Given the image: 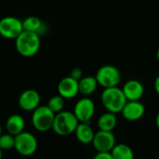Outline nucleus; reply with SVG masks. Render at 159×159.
<instances>
[{"mask_svg": "<svg viewBox=\"0 0 159 159\" xmlns=\"http://www.w3.org/2000/svg\"><path fill=\"white\" fill-rule=\"evenodd\" d=\"M40 36L38 33L24 30L15 39V48L18 53L24 57L36 55L40 49Z\"/></svg>", "mask_w": 159, "mask_h": 159, "instance_id": "f257e3e1", "label": "nucleus"}, {"mask_svg": "<svg viewBox=\"0 0 159 159\" xmlns=\"http://www.w3.org/2000/svg\"><path fill=\"white\" fill-rule=\"evenodd\" d=\"M127 99L123 92V89L118 86L104 88L101 94V103L107 111L119 113L126 104Z\"/></svg>", "mask_w": 159, "mask_h": 159, "instance_id": "f03ea898", "label": "nucleus"}, {"mask_svg": "<svg viewBox=\"0 0 159 159\" xmlns=\"http://www.w3.org/2000/svg\"><path fill=\"white\" fill-rule=\"evenodd\" d=\"M80 124L74 112L62 111L55 114L52 130L59 136H68L75 133V130Z\"/></svg>", "mask_w": 159, "mask_h": 159, "instance_id": "7ed1b4c3", "label": "nucleus"}, {"mask_svg": "<svg viewBox=\"0 0 159 159\" xmlns=\"http://www.w3.org/2000/svg\"><path fill=\"white\" fill-rule=\"evenodd\" d=\"M54 117L55 113L47 105H42L33 111L31 121L36 130L39 132H46L52 129Z\"/></svg>", "mask_w": 159, "mask_h": 159, "instance_id": "20e7f679", "label": "nucleus"}, {"mask_svg": "<svg viewBox=\"0 0 159 159\" xmlns=\"http://www.w3.org/2000/svg\"><path fill=\"white\" fill-rule=\"evenodd\" d=\"M38 139L30 132L23 131L19 135L15 136L14 149L23 156H31L38 150Z\"/></svg>", "mask_w": 159, "mask_h": 159, "instance_id": "39448f33", "label": "nucleus"}, {"mask_svg": "<svg viewBox=\"0 0 159 159\" xmlns=\"http://www.w3.org/2000/svg\"><path fill=\"white\" fill-rule=\"evenodd\" d=\"M96 78L98 84L104 88L115 87L121 82V72L114 66L105 65L98 68Z\"/></svg>", "mask_w": 159, "mask_h": 159, "instance_id": "423d86ee", "label": "nucleus"}, {"mask_svg": "<svg viewBox=\"0 0 159 159\" xmlns=\"http://www.w3.org/2000/svg\"><path fill=\"white\" fill-rule=\"evenodd\" d=\"M24 31L23 21L14 16H6L0 20V36L7 39H16Z\"/></svg>", "mask_w": 159, "mask_h": 159, "instance_id": "0eeeda50", "label": "nucleus"}, {"mask_svg": "<svg viewBox=\"0 0 159 159\" xmlns=\"http://www.w3.org/2000/svg\"><path fill=\"white\" fill-rule=\"evenodd\" d=\"M95 111V103L91 98L87 97L79 99L73 110V112L80 123H89L93 118Z\"/></svg>", "mask_w": 159, "mask_h": 159, "instance_id": "6e6552de", "label": "nucleus"}, {"mask_svg": "<svg viewBox=\"0 0 159 159\" xmlns=\"http://www.w3.org/2000/svg\"><path fill=\"white\" fill-rule=\"evenodd\" d=\"M92 144L97 152H111L116 145V139L112 131L98 130L95 134Z\"/></svg>", "mask_w": 159, "mask_h": 159, "instance_id": "1a4fd4ad", "label": "nucleus"}, {"mask_svg": "<svg viewBox=\"0 0 159 159\" xmlns=\"http://www.w3.org/2000/svg\"><path fill=\"white\" fill-rule=\"evenodd\" d=\"M19 107L25 111H33L40 106V95L35 89L25 90L18 98Z\"/></svg>", "mask_w": 159, "mask_h": 159, "instance_id": "9d476101", "label": "nucleus"}, {"mask_svg": "<svg viewBox=\"0 0 159 159\" xmlns=\"http://www.w3.org/2000/svg\"><path fill=\"white\" fill-rule=\"evenodd\" d=\"M58 94L65 99L74 98L79 93V81L72 78L71 76L63 78L57 86Z\"/></svg>", "mask_w": 159, "mask_h": 159, "instance_id": "9b49d317", "label": "nucleus"}, {"mask_svg": "<svg viewBox=\"0 0 159 159\" xmlns=\"http://www.w3.org/2000/svg\"><path fill=\"white\" fill-rule=\"evenodd\" d=\"M121 113L125 120L135 122L143 117L145 113V107L139 100H127Z\"/></svg>", "mask_w": 159, "mask_h": 159, "instance_id": "f8f14e48", "label": "nucleus"}, {"mask_svg": "<svg viewBox=\"0 0 159 159\" xmlns=\"http://www.w3.org/2000/svg\"><path fill=\"white\" fill-rule=\"evenodd\" d=\"M122 89L126 99L130 101L139 100L144 94L143 84L137 80H130L126 82Z\"/></svg>", "mask_w": 159, "mask_h": 159, "instance_id": "ddd939ff", "label": "nucleus"}, {"mask_svg": "<svg viewBox=\"0 0 159 159\" xmlns=\"http://www.w3.org/2000/svg\"><path fill=\"white\" fill-rule=\"evenodd\" d=\"M95 132L89 123H80L75 130L77 139L83 144H90L93 142Z\"/></svg>", "mask_w": 159, "mask_h": 159, "instance_id": "4468645a", "label": "nucleus"}, {"mask_svg": "<svg viewBox=\"0 0 159 159\" xmlns=\"http://www.w3.org/2000/svg\"><path fill=\"white\" fill-rule=\"evenodd\" d=\"M25 119L20 114L11 115L6 122V128L8 133L11 134L14 137L25 131Z\"/></svg>", "mask_w": 159, "mask_h": 159, "instance_id": "2eb2a0df", "label": "nucleus"}, {"mask_svg": "<svg viewBox=\"0 0 159 159\" xmlns=\"http://www.w3.org/2000/svg\"><path fill=\"white\" fill-rule=\"evenodd\" d=\"M98 85V83L96 77H91V76L83 77L79 81L80 94H82L85 97H88L95 93Z\"/></svg>", "mask_w": 159, "mask_h": 159, "instance_id": "dca6fc26", "label": "nucleus"}, {"mask_svg": "<svg viewBox=\"0 0 159 159\" xmlns=\"http://www.w3.org/2000/svg\"><path fill=\"white\" fill-rule=\"evenodd\" d=\"M117 125L116 113L107 111L101 114L98 120V130L104 131H113Z\"/></svg>", "mask_w": 159, "mask_h": 159, "instance_id": "f3484780", "label": "nucleus"}, {"mask_svg": "<svg viewBox=\"0 0 159 159\" xmlns=\"http://www.w3.org/2000/svg\"><path fill=\"white\" fill-rule=\"evenodd\" d=\"M111 152L113 159H135L133 150L125 143H116Z\"/></svg>", "mask_w": 159, "mask_h": 159, "instance_id": "a211bd4d", "label": "nucleus"}, {"mask_svg": "<svg viewBox=\"0 0 159 159\" xmlns=\"http://www.w3.org/2000/svg\"><path fill=\"white\" fill-rule=\"evenodd\" d=\"M23 26H24V30L38 33L39 36L42 30H44L45 28L43 22L37 16H29L25 18L23 21Z\"/></svg>", "mask_w": 159, "mask_h": 159, "instance_id": "6ab92c4d", "label": "nucleus"}, {"mask_svg": "<svg viewBox=\"0 0 159 159\" xmlns=\"http://www.w3.org/2000/svg\"><path fill=\"white\" fill-rule=\"evenodd\" d=\"M47 106L56 114L62 111H64V107H65V98L63 97H61L59 94L56 96L52 97L49 101Z\"/></svg>", "mask_w": 159, "mask_h": 159, "instance_id": "aec40b11", "label": "nucleus"}, {"mask_svg": "<svg viewBox=\"0 0 159 159\" xmlns=\"http://www.w3.org/2000/svg\"><path fill=\"white\" fill-rule=\"evenodd\" d=\"M15 137L10 133L1 134L0 136V149L2 151H8L14 148Z\"/></svg>", "mask_w": 159, "mask_h": 159, "instance_id": "412c9836", "label": "nucleus"}, {"mask_svg": "<svg viewBox=\"0 0 159 159\" xmlns=\"http://www.w3.org/2000/svg\"><path fill=\"white\" fill-rule=\"evenodd\" d=\"M83 74H84V72H83L81 67H75L70 72V76L72 78H74L75 80H77V81H80V80H81L84 77Z\"/></svg>", "mask_w": 159, "mask_h": 159, "instance_id": "4be33fe9", "label": "nucleus"}, {"mask_svg": "<svg viewBox=\"0 0 159 159\" xmlns=\"http://www.w3.org/2000/svg\"><path fill=\"white\" fill-rule=\"evenodd\" d=\"M94 159H113L111 152H98Z\"/></svg>", "mask_w": 159, "mask_h": 159, "instance_id": "5701e85b", "label": "nucleus"}, {"mask_svg": "<svg viewBox=\"0 0 159 159\" xmlns=\"http://www.w3.org/2000/svg\"><path fill=\"white\" fill-rule=\"evenodd\" d=\"M153 87H154V91H155L156 94L159 96V75H158V76L155 78V80H154Z\"/></svg>", "mask_w": 159, "mask_h": 159, "instance_id": "b1692460", "label": "nucleus"}, {"mask_svg": "<svg viewBox=\"0 0 159 159\" xmlns=\"http://www.w3.org/2000/svg\"><path fill=\"white\" fill-rule=\"evenodd\" d=\"M155 125H156L157 128L159 129V112L157 113V115L155 117Z\"/></svg>", "mask_w": 159, "mask_h": 159, "instance_id": "393cba45", "label": "nucleus"}, {"mask_svg": "<svg viewBox=\"0 0 159 159\" xmlns=\"http://www.w3.org/2000/svg\"><path fill=\"white\" fill-rule=\"evenodd\" d=\"M156 58H157V60H158V62H159V48H158V50H157V52H156Z\"/></svg>", "mask_w": 159, "mask_h": 159, "instance_id": "a878e982", "label": "nucleus"}, {"mask_svg": "<svg viewBox=\"0 0 159 159\" xmlns=\"http://www.w3.org/2000/svg\"><path fill=\"white\" fill-rule=\"evenodd\" d=\"M0 159H2V150L0 149Z\"/></svg>", "mask_w": 159, "mask_h": 159, "instance_id": "bb28decb", "label": "nucleus"}, {"mask_svg": "<svg viewBox=\"0 0 159 159\" xmlns=\"http://www.w3.org/2000/svg\"><path fill=\"white\" fill-rule=\"evenodd\" d=\"M2 134V127H1V125H0V136Z\"/></svg>", "mask_w": 159, "mask_h": 159, "instance_id": "cd10ccee", "label": "nucleus"}]
</instances>
